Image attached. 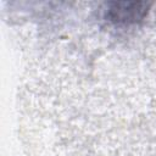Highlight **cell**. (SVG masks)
I'll return each instance as SVG.
<instances>
[{"label":"cell","mask_w":156,"mask_h":156,"mask_svg":"<svg viewBox=\"0 0 156 156\" xmlns=\"http://www.w3.org/2000/svg\"><path fill=\"white\" fill-rule=\"evenodd\" d=\"M151 2L146 1H112L104 10V18L113 26L127 27L138 24L149 13Z\"/></svg>","instance_id":"cell-1"}]
</instances>
